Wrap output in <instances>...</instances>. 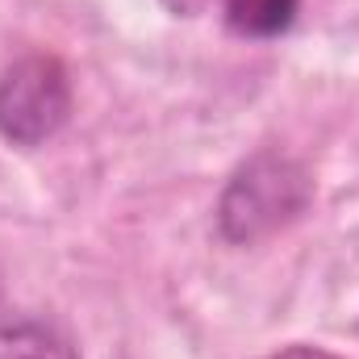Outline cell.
<instances>
[{"label": "cell", "mask_w": 359, "mask_h": 359, "mask_svg": "<svg viewBox=\"0 0 359 359\" xmlns=\"http://www.w3.org/2000/svg\"><path fill=\"white\" fill-rule=\"evenodd\" d=\"M305 201H309L305 172L280 155H259L255 163H247L230 180L217 222L230 243H255L271 234L276 226H284L288 217H297Z\"/></svg>", "instance_id": "1"}, {"label": "cell", "mask_w": 359, "mask_h": 359, "mask_svg": "<svg viewBox=\"0 0 359 359\" xmlns=\"http://www.w3.org/2000/svg\"><path fill=\"white\" fill-rule=\"evenodd\" d=\"M72 113L67 67L50 55H29L0 76V138L13 147H38Z\"/></svg>", "instance_id": "2"}, {"label": "cell", "mask_w": 359, "mask_h": 359, "mask_svg": "<svg viewBox=\"0 0 359 359\" xmlns=\"http://www.w3.org/2000/svg\"><path fill=\"white\" fill-rule=\"evenodd\" d=\"M180 17H201L222 8V21L243 38H276L297 21L301 0H163Z\"/></svg>", "instance_id": "3"}, {"label": "cell", "mask_w": 359, "mask_h": 359, "mask_svg": "<svg viewBox=\"0 0 359 359\" xmlns=\"http://www.w3.org/2000/svg\"><path fill=\"white\" fill-rule=\"evenodd\" d=\"M0 359H76V351L42 326H0Z\"/></svg>", "instance_id": "4"}, {"label": "cell", "mask_w": 359, "mask_h": 359, "mask_svg": "<svg viewBox=\"0 0 359 359\" xmlns=\"http://www.w3.org/2000/svg\"><path fill=\"white\" fill-rule=\"evenodd\" d=\"M268 359H334L318 347H292V351H280V355H268Z\"/></svg>", "instance_id": "5"}]
</instances>
